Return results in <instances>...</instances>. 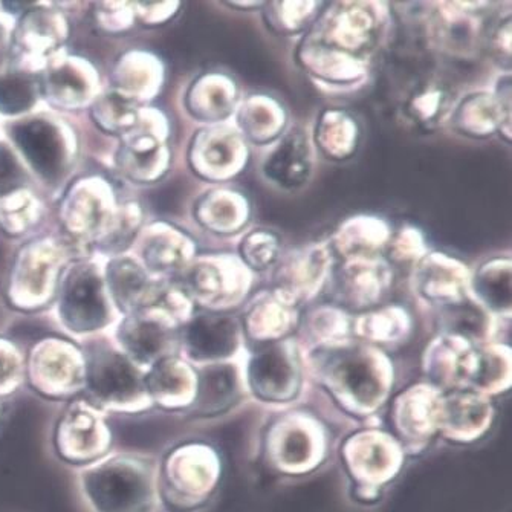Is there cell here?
<instances>
[{"label": "cell", "instance_id": "6da1fadb", "mask_svg": "<svg viewBox=\"0 0 512 512\" xmlns=\"http://www.w3.org/2000/svg\"><path fill=\"white\" fill-rule=\"evenodd\" d=\"M75 485L88 512H161L156 461L140 451H114L75 470Z\"/></svg>", "mask_w": 512, "mask_h": 512}, {"label": "cell", "instance_id": "7a4b0ae2", "mask_svg": "<svg viewBox=\"0 0 512 512\" xmlns=\"http://www.w3.org/2000/svg\"><path fill=\"white\" fill-rule=\"evenodd\" d=\"M86 357L85 396L106 415H143L153 409L144 386V370L121 350L95 344Z\"/></svg>", "mask_w": 512, "mask_h": 512}, {"label": "cell", "instance_id": "3957f363", "mask_svg": "<svg viewBox=\"0 0 512 512\" xmlns=\"http://www.w3.org/2000/svg\"><path fill=\"white\" fill-rule=\"evenodd\" d=\"M213 451L198 442L176 445L156 461V482L163 508L192 511L213 490L218 477Z\"/></svg>", "mask_w": 512, "mask_h": 512}, {"label": "cell", "instance_id": "277c9868", "mask_svg": "<svg viewBox=\"0 0 512 512\" xmlns=\"http://www.w3.org/2000/svg\"><path fill=\"white\" fill-rule=\"evenodd\" d=\"M114 431L109 415L85 396L66 402L52 425L51 448L57 459L69 467L85 468L111 453Z\"/></svg>", "mask_w": 512, "mask_h": 512}, {"label": "cell", "instance_id": "5b68a950", "mask_svg": "<svg viewBox=\"0 0 512 512\" xmlns=\"http://www.w3.org/2000/svg\"><path fill=\"white\" fill-rule=\"evenodd\" d=\"M85 381V354L60 340L43 338L25 361V386L45 401H71L82 395Z\"/></svg>", "mask_w": 512, "mask_h": 512}, {"label": "cell", "instance_id": "8992f818", "mask_svg": "<svg viewBox=\"0 0 512 512\" xmlns=\"http://www.w3.org/2000/svg\"><path fill=\"white\" fill-rule=\"evenodd\" d=\"M144 386L153 409L188 412L195 401L198 372L170 355L144 372Z\"/></svg>", "mask_w": 512, "mask_h": 512}, {"label": "cell", "instance_id": "52a82bcc", "mask_svg": "<svg viewBox=\"0 0 512 512\" xmlns=\"http://www.w3.org/2000/svg\"><path fill=\"white\" fill-rule=\"evenodd\" d=\"M60 315L66 328L75 334H92L107 325L109 311L100 283L92 274H82L69 283Z\"/></svg>", "mask_w": 512, "mask_h": 512}, {"label": "cell", "instance_id": "ba28073f", "mask_svg": "<svg viewBox=\"0 0 512 512\" xmlns=\"http://www.w3.org/2000/svg\"><path fill=\"white\" fill-rule=\"evenodd\" d=\"M182 344L187 357L195 363L230 357L237 344L236 323L221 315H199L185 328Z\"/></svg>", "mask_w": 512, "mask_h": 512}, {"label": "cell", "instance_id": "9c48e42d", "mask_svg": "<svg viewBox=\"0 0 512 512\" xmlns=\"http://www.w3.org/2000/svg\"><path fill=\"white\" fill-rule=\"evenodd\" d=\"M250 383L266 401H285L294 395L297 370L283 347H268L251 360Z\"/></svg>", "mask_w": 512, "mask_h": 512}, {"label": "cell", "instance_id": "30bf717a", "mask_svg": "<svg viewBox=\"0 0 512 512\" xmlns=\"http://www.w3.org/2000/svg\"><path fill=\"white\" fill-rule=\"evenodd\" d=\"M331 366L332 383L341 393H346L347 398L361 406H372L381 398L383 378L366 355L352 350L335 354Z\"/></svg>", "mask_w": 512, "mask_h": 512}, {"label": "cell", "instance_id": "8fae6325", "mask_svg": "<svg viewBox=\"0 0 512 512\" xmlns=\"http://www.w3.org/2000/svg\"><path fill=\"white\" fill-rule=\"evenodd\" d=\"M118 343V350L146 372L159 360L170 357L172 335L166 326L156 321H130L121 328Z\"/></svg>", "mask_w": 512, "mask_h": 512}, {"label": "cell", "instance_id": "7c38bea8", "mask_svg": "<svg viewBox=\"0 0 512 512\" xmlns=\"http://www.w3.org/2000/svg\"><path fill=\"white\" fill-rule=\"evenodd\" d=\"M13 137L37 172L56 178L63 167V146L59 133L43 121L14 127Z\"/></svg>", "mask_w": 512, "mask_h": 512}, {"label": "cell", "instance_id": "4fadbf2b", "mask_svg": "<svg viewBox=\"0 0 512 512\" xmlns=\"http://www.w3.org/2000/svg\"><path fill=\"white\" fill-rule=\"evenodd\" d=\"M236 395V376L228 364H210L198 372L195 401L188 412L213 416L227 410Z\"/></svg>", "mask_w": 512, "mask_h": 512}, {"label": "cell", "instance_id": "5bb4252c", "mask_svg": "<svg viewBox=\"0 0 512 512\" xmlns=\"http://www.w3.org/2000/svg\"><path fill=\"white\" fill-rule=\"evenodd\" d=\"M308 149L300 133H291L266 164L269 178L283 185H297L308 173Z\"/></svg>", "mask_w": 512, "mask_h": 512}, {"label": "cell", "instance_id": "9a60e30c", "mask_svg": "<svg viewBox=\"0 0 512 512\" xmlns=\"http://www.w3.org/2000/svg\"><path fill=\"white\" fill-rule=\"evenodd\" d=\"M25 386V360L10 344H0V401Z\"/></svg>", "mask_w": 512, "mask_h": 512}, {"label": "cell", "instance_id": "2e32d148", "mask_svg": "<svg viewBox=\"0 0 512 512\" xmlns=\"http://www.w3.org/2000/svg\"><path fill=\"white\" fill-rule=\"evenodd\" d=\"M34 89L25 77L11 75L0 80V112L19 114L33 104Z\"/></svg>", "mask_w": 512, "mask_h": 512}, {"label": "cell", "instance_id": "e0dca14e", "mask_svg": "<svg viewBox=\"0 0 512 512\" xmlns=\"http://www.w3.org/2000/svg\"><path fill=\"white\" fill-rule=\"evenodd\" d=\"M25 182L22 170L10 150L0 146V195L13 192Z\"/></svg>", "mask_w": 512, "mask_h": 512}, {"label": "cell", "instance_id": "ac0fdd59", "mask_svg": "<svg viewBox=\"0 0 512 512\" xmlns=\"http://www.w3.org/2000/svg\"><path fill=\"white\" fill-rule=\"evenodd\" d=\"M309 442L305 431L291 430L286 433L285 447H283V461L288 465H302L308 461Z\"/></svg>", "mask_w": 512, "mask_h": 512}, {"label": "cell", "instance_id": "d6986e66", "mask_svg": "<svg viewBox=\"0 0 512 512\" xmlns=\"http://www.w3.org/2000/svg\"><path fill=\"white\" fill-rule=\"evenodd\" d=\"M181 201L182 192L178 185H167L152 195V205L158 213H175L181 205Z\"/></svg>", "mask_w": 512, "mask_h": 512}, {"label": "cell", "instance_id": "ffe728a7", "mask_svg": "<svg viewBox=\"0 0 512 512\" xmlns=\"http://www.w3.org/2000/svg\"><path fill=\"white\" fill-rule=\"evenodd\" d=\"M448 317H451V326L459 332H476L480 326V312L471 306H457Z\"/></svg>", "mask_w": 512, "mask_h": 512}, {"label": "cell", "instance_id": "44dd1931", "mask_svg": "<svg viewBox=\"0 0 512 512\" xmlns=\"http://www.w3.org/2000/svg\"><path fill=\"white\" fill-rule=\"evenodd\" d=\"M4 401H0V419H2V413H4V404H2Z\"/></svg>", "mask_w": 512, "mask_h": 512}, {"label": "cell", "instance_id": "7402d4cb", "mask_svg": "<svg viewBox=\"0 0 512 512\" xmlns=\"http://www.w3.org/2000/svg\"><path fill=\"white\" fill-rule=\"evenodd\" d=\"M2 36V34H0ZM0 48H2V39H0Z\"/></svg>", "mask_w": 512, "mask_h": 512}]
</instances>
